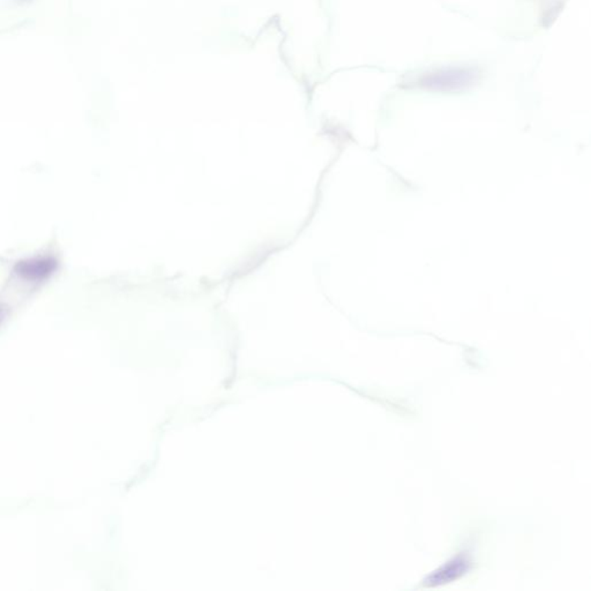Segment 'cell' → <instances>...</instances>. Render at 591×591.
Segmentation results:
<instances>
[{
  "label": "cell",
  "mask_w": 591,
  "mask_h": 591,
  "mask_svg": "<svg viewBox=\"0 0 591 591\" xmlns=\"http://www.w3.org/2000/svg\"><path fill=\"white\" fill-rule=\"evenodd\" d=\"M54 263H49L48 260H34L28 261L27 263H20L17 268L21 275H26L27 277H38L45 276V274L50 272L54 269Z\"/></svg>",
  "instance_id": "cell-1"
},
{
  "label": "cell",
  "mask_w": 591,
  "mask_h": 591,
  "mask_svg": "<svg viewBox=\"0 0 591 591\" xmlns=\"http://www.w3.org/2000/svg\"><path fill=\"white\" fill-rule=\"evenodd\" d=\"M1 318H3V311L0 309V320H1Z\"/></svg>",
  "instance_id": "cell-2"
}]
</instances>
